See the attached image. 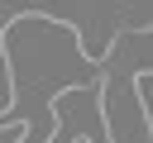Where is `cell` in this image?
Wrapping results in <instances>:
<instances>
[{"label":"cell","mask_w":153,"mask_h":143,"mask_svg":"<svg viewBox=\"0 0 153 143\" xmlns=\"http://www.w3.org/2000/svg\"><path fill=\"white\" fill-rule=\"evenodd\" d=\"M76 143H86V138H76Z\"/></svg>","instance_id":"obj_1"}]
</instances>
